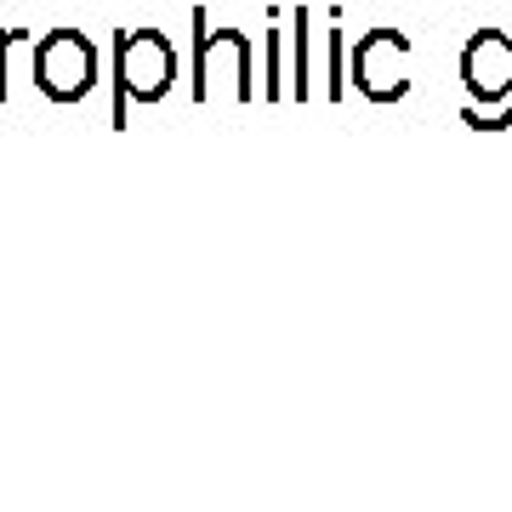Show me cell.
I'll list each match as a JSON object with an SVG mask.
<instances>
[{
	"label": "cell",
	"mask_w": 512,
	"mask_h": 512,
	"mask_svg": "<svg viewBox=\"0 0 512 512\" xmlns=\"http://www.w3.org/2000/svg\"><path fill=\"white\" fill-rule=\"evenodd\" d=\"M97 80V46L80 29H52L35 46V86L52 103H80Z\"/></svg>",
	"instance_id": "cell-3"
},
{
	"label": "cell",
	"mask_w": 512,
	"mask_h": 512,
	"mask_svg": "<svg viewBox=\"0 0 512 512\" xmlns=\"http://www.w3.org/2000/svg\"><path fill=\"white\" fill-rule=\"evenodd\" d=\"M279 52H285V35H279V29H268V63H262V97H285V63H279Z\"/></svg>",
	"instance_id": "cell-6"
},
{
	"label": "cell",
	"mask_w": 512,
	"mask_h": 512,
	"mask_svg": "<svg viewBox=\"0 0 512 512\" xmlns=\"http://www.w3.org/2000/svg\"><path fill=\"white\" fill-rule=\"evenodd\" d=\"M325 92L342 103V23H336V35H330V86Z\"/></svg>",
	"instance_id": "cell-8"
},
{
	"label": "cell",
	"mask_w": 512,
	"mask_h": 512,
	"mask_svg": "<svg viewBox=\"0 0 512 512\" xmlns=\"http://www.w3.org/2000/svg\"><path fill=\"white\" fill-rule=\"evenodd\" d=\"M461 80H467V97H473L478 109H512V35L501 29H484V35L467 40V52H461Z\"/></svg>",
	"instance_id": "cell-5"
},
{
	"label": "cell",
	"mask_w": 512,
	"mask_h": 512,
	"mask_svg": "<svg viewBox=\"0 0 512 512\" xmlns=\"http://www.w3.org/2000/svg\"><path fill=\"white\" fill-rule=\"evenodd\" d=\"M18 29H0V103H6V52H12V46H18Z\"/></svg>",
	"instance_id": "cell-9"
},
{
	"label": "cell",
	"mask_w": 512,
	"mask_h": 512,
	"mask_svg": "<svg viewBox=\"0 0 512 512\" xmlns=\"http://www.w3.org/2000/svg\"><path fill=\"white\" fill-rule=\"evenodd\" d=\"M404 57H410V40L399 29H370L359 40V52H353V86L376 103H399L410 92V80H404Z\"/></svg>",
	"instance_id": "cell-4"
},
{
	"label": "cell",
	"mask_w": 512,
	"mask_h": 512,
	"mask_svg": "<svg viewBox=\"0 0 512 512\" xmlns=\"http://www.w3.org/2000/svg\"><path fill=\"white\" fill-rule=\"evenodd\" d=\"M194 103H251V40L194 12Z\"/></svg>",
	"instance_id": "cell-1"
},
{
	"label": "cell",
	"mask_w": 512,
	"mask_h": 512,
	"mask_svg": "<svg viewBox=\"0 0 512 512\" xmlns=\"http://www.w3.org/2000/svg\"><path fill=\"white\" fill-rule=\"evenodd\" d=\"M308 6H296V103L302 97H313V86H308Z\"/></svg>",
	"instance_id": "cell-7"
},
{
	"label": "cell",
	"mask_w": 512,
	"mask_h": 512,
	"mask_svg": "<svg viewBox=\"0 0 512 512\" xmlns=\"http://www.w3.org/2000/svg\"><path fill=\"white\" fill-rule=\"evenodd\" d=\"M114 126H126V103H160L177 80V52L160 29H131L114 46Z\"/></svg>",
	"instance_id": "cell-2"
}]
</instances>
